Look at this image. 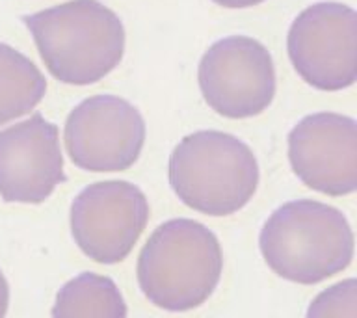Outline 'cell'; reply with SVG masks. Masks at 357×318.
I'll use <instances>...</instances> for the list:
<instances>
[{
    "label": "cell",
    "instance_id": "1",
    "mask_svg": "<svg viewBox=\"0 0 357 318\" xmlns=\"http://www.w3.org/2000/svg\"><path fill=\"white\" fill-rule=\"evenodd\" d=\"M49 73L71 86L110 75L125 54V26L99 0H69L22 17Z\"/></svg>",
    "mask_w": 357,
    "mask_h": 318
},
{
    "label": "cell",
    "instance_id": "2",
    "mask_svg": "<svg viewBox=\"0 0 357 318\" xmlns=\"http://www.w3.org/2000/svg\"><path fill=\"white\" fill-rule=\"evenodd\" d=\"M259 248L279 278L317 285L350 266L356 238L339 209L322 201L296 199L270 214L259 234Z\"/></svg>",
    "mask_w": 357,
    "mask_h": 318
},
{
    "label": "cell",
    "instance_id": "3",
    "mask_svg": "<svg viewBox=\"0 0 357 318\" xmlns=\"http://www.w3.org/2000/svg\"><path fill=\"white\" fill-rule=\"evenodd\" d=\"M223 272L222 244L211 229L190 218H173L153 231L139 251L138 285L158 309H197L216 290Z\"/></svg>",
    "mask_w": 357,
    "mask_h": 318
},
{
    "label": "cell",
    "instance_id": "4",
    "mask_svg": "<svg viewBox=\"0 0 357 318\" xmlns=\"http://www.w3.org/2000/svg\"><path fill=\"white\" fill-rule=\"evenodd\" d=\"M167 175L181 203L206 216H231L242 211L261 181L250 145L222 130L184 136L169 155Z\"/></svg>",
    "mask_w": 357,
    "mask_h": 318
},
{
    "label": "cell",
    "instance_id": "5",
    "mask_svg": "<svg viewBox=\"0 0 357 318\" xmlns=\"http://www.w3.org/2000/svg\"><path fill=\"white\" fill-rule=\"evenodd\" d=\"M203 99L229 119H248L268 110L275 97L270 50L250 36H229L208 47L197 67Z\"/></svg>",
    "mask_w": 357,
    "mask_h": 318
},
{
    "label": "cell",
    "instance_id": "6",
    "mask_svg": "<svg viewBox=\"0 0 357 318\" xmlns=\"http://www.w3.org/2000/svg\"><path fill=\"white\" fill-rule=\"evenodd\" d=\"M296 73L320 91H340L357 80V13L340 2H317L296 17L287 36Z\"/></svg>",
    "mask_w": 357,
    "mask_h": 318
},
{
    "label": "cell",
    "instance_id": "7",
    "mask_svg": "<svg viewBox=\"0 0 357 318\" xmlns=\"http://www.w3.org/2000/svg\"><path fill=\"white\" fill-rule=\"evenodd\" d=\"M149 201L128 181H100L73 199L69 220L75 244L99 264L125 261L149 223Z\"/></svg>",
    "mask_w": 357,
    "mask_h": 318
},
{
    "label": "cell",
    "instance_id": "8",
    "mask_svg": "<svg viewBox=\"0 0 357 318\" xmlns=\"http://www.w3.org/2000/svg\"><path fill=\"white\" fill-rule=\"evenodd\" d=\"M144 116L117 95H93L69 112L63 128L67 155L84 172H127L145 145Z\"/></svg>",
    "mask_w": 357,
    "mask_h": 318
},
{
    "label": "cell",
    "instance_id": "9",
    "mask_svg": "<svg viewBox=\"0 0 357 318\" xmlns=\"http://www.w3.org/2000/svg\"><path fill=\"white\" fill-rule=\"evenodd\" d=\"M289 160L301 183L331 197L357 188V123L354 117L317 112L289 132Z\"/></svg>",
    "mask_w": 357,
    "mask_h": 318
},
{
    "label": "cell",
    "instance_id": "10",
    "mask_svg": "<svg viewBox=\"0 0 357 318\" xmlns=\"http://www.w3.org/2000/svg\"><path fill=\"white\" fill-rule=\"evenodd\" d=\"M66 183L60 130L41 114L0 130V197L39 205Z\"/></svg>",
    "mask_w": 357,
    "mask_h": 318
},
{
    "label": "cell",
    "instance_id": "11",
    "mask_svg": "<svg viewBox=\"0 0 357 318\" xmlns=\"http://www.w3.org/2000/svg\"><path fill=\"white\" fill-rule=\"evenodd\" d=\"M47 93V78L28 56L0 43V125L30 114Z\"/></svg>",
    "mask_w": 357,
    "mask_h": 318
},
{
    "label": "cell",
    "instance_id": "12",
    "mask_svg": "<svg viewBox=\"0 0 357 318\" xmlns=\"http://www.w3.org/2000/svg\"><path fill=\"white\" fill-rule=\"evenodd\" d=\"M127 303L114 279L95 272H82L69 279L56 294L52 317H127Z\"/></svg>",
    "mask_w": 357,
    "mask_h": 318
},
{
    "label": "cell",
    "instance_id": "13",
    "mask_svg": "<svg viewBox=\"0 0 357 318\" xmlns=\"http://www.w3.org/2000/svg\"><path fill=\"white\" fill-rule=\"evenodd\" d=\"M356 279H346L333 285L331 289L324 290L312 301L307 317H357V296Z\"/></svg>",
    "mask_w": 357,
    "mask_h": 318
},
{
    "label": "cell",
    "instance_id": "14",
    "mask_svg": "<svg viewBox=\"0 0 357 318\" xmlns=\"http://www.w3.org/2000/svg\"><path fill=\"white\" fill-rule=\"evenodd\" d=\"M214 4L231 8V10H242V8H253V6L262 4L264 0H212Z\"/></svg>",
    "mask_w": 357,
    "mask_h": 318
},
{
    "label": "cell",
    "instance_id": "15",
    "mask_svg": "<svg viewBox=\"0 0 357 318\" xmlns=\"http://www.w3.org/2000/svg\"><path fill=\"white\" fill-rule=\"evenodd\" d=\"M8 305H10V285L0 270V317H6Z\"/></svg>",
    "mask_w": 357,
    "mask_h": 318
}]
</instances>
